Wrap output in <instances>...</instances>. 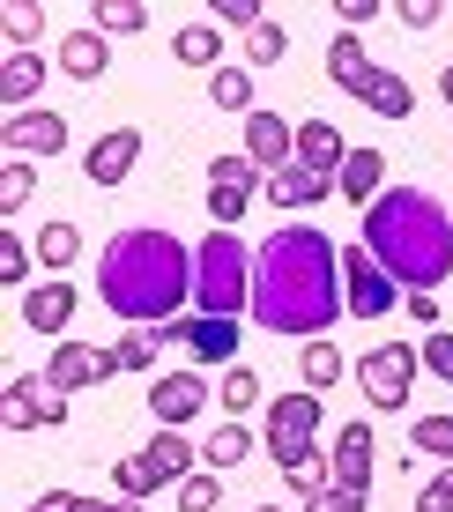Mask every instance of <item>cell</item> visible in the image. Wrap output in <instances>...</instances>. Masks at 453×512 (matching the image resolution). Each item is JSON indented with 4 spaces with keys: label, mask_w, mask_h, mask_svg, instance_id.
<instances>
[{
    "label": "cell",
    "mask_w": 453,
    "mask_h": 512,
    "mask_svg": "<svg viewBox=\"0 0 453 512\" xmlns=\"http://www.w3.org/2000/svg\"><path fill=\"white\" fill-rule=\"evenodd\" d=\"M335 15H342V30H364L379 15V0H335Z\"/></svg>",
    "instance_id": "ee69618b"
},
{
    "label": "cell",
    "mask_w": 453,
    "mask_h": 512,
    "mask_svg": "<svg viewBox=\"0 0 453 512\" xmlns=\"http://www.w3.org/2000/svg\"><path fill=\"white\" fill-rule=\"evenodd\" d=\"M416 349L409 342H379V349H364V364H357V386H364V401L372 409H409V386H416Z\"/></svg>",
    "instance_id": "8992f818"
},
{
    "label": "cell",
    "mask_w": 453,
    "mask_h": 512,
    "mask_svg": "<svg viewBox=\"0 0 453 512\" xmlns=\"http://www.w3.org/2000/svg\"><path fill=\"white\" fill-rule=\"evenodd\" d=\"M372 416H350L335 431V446H327V461H335V483H350V490H372Z\"/></svg>",
    "instance_id": "9a60e30c"
},
{
    "label": "cell",
    "mask_w": 453,
    "mask_h": 512,
    "mask_svg": "<svg viewBox=\"0 0 453 512\" xmlns=\"http://www.w3.org/2000/svg\"><path fill=\"white\" fill-rule=\"evenodd\" d=\"M142 461L164 475V483H186V475H194V438H186V431H156L142 446Z\"/></svg>",
    "instance_id": "d4e9b609"
},
{
    "label": "cell",
    "mask_w": 453,
    "mask_h": 512,
    "mask_svg": "<svg viewBox=\"0 0 453 512\" xmlns=\"http://www.w3.org/2000/svg\"><path fill=\"white\" fill-rule=\"evenodd\" d=\"M75 305H82L75 275H45V282H30V290H23V327H30V334H60V342H67Z\"/></svg>",
    "instance_id": "30bf717a"
},
{
    "label": "cell",
    "mask_w": 453,
    "mask_h": 512,
    "mask_svg": "<svg viewBox=\"0 0 453 512\" xmlns=\"http://www.w3.org/2000/svg\"><path fill=\"white\" fill-rule=\"evenodd\" d=\"M30 268H38V245H23L15 231H0V282H8V290H23Z\"/></svg>",
    "instance_id": "d590c367"
},
{
    "label": "cell",
    "mask_w": 453,
    "mask_h": 512,
    "mask_svg": "<svg viewBox=\"0 0 453 512\" xmlns=\"http://www.w3.org/2000/svg\"><path fill=\"white\" fill-rule=\"evenodd\" d=\"M372 505V490H350V483H327L320 498H305V512H364Z\"/></svg>",
    "instance_id": "60d3db41"
},
{
    "label": "cell",
    "mask_w": 453,
    "mask_h": 512,
    "mask_svg": "<svg viewBox=\"0 0 453 512\" xmlns=\"http://www.w3.org/2000/svg\"><path fill=\"white\" fill-rule=\"evenodd\" d=\"M260 453V431H246V423H216V431L201 438V461L216 468V475H231V468H246Z\"/></svg>",
    "instance_id": "ffe728a7"
},
{
    "label": "cell",
    "mask_w": 453,
    "mask_h": 512,
    "mask_svg": "<svg viewBox=\"0 0 453 512\" xmlns=\"http://www.w3.org/2000/svg\"><path fill=\"white\" fill-rule=\"evenodd\" d=\"M253 282H260V253H246L238 231H208L194 245V312L238 320V312H253Z\"/></svg>",
    "instance_id": "277c9868"
},
{
    "label": "cell",
    "mask_w": 453,
    "mask_h": 512,
    "mask_svg": "<svg viewBox=\"0 0 453 512\" xmlns=\"http://www.w3.org/2000/svg\"><path fill=\"white\" fill-rule=\"evenodd\" d=\"M260 416H268V423H260V446H268V461L283 468V475L320 453V416H327L320 394H305V386H298V394H275Z\"/></svg>",
    "instance_id": "5b68a950"
},
{
    "label": "cell",
    "mask_w": 453,
    "mask_h": 512,
    "mask_svg": "<svg viewBox=\"0 0 453 512\" xmlns=\"http://www.w3.org/2000/svg\"><path fill=\"white\" fill-rule=\"evenodd\" d=\"M208 401H216V386L201 379V364L149 379V416H156V431H186V416H201Z\"/></svg>",
    "instance_id": "ba28073f"
},
{
    "label": "cell",
    "mask_w": 453,
    "mask_h": 512,
    "mask_svg": "<svg viewBox=\"0 0 453 512\" xmlns=\"http://www.w3.org/2000/svg\"><path fill=\"white\" fill-rule=\"evenodd\" d=\"M52 149H67V119L60 112H15L8 119V156H52Z\"/></svg>",
    "instance_id": "d6986e66"
},
{
    "label": "cell",
    "mask_w": 453,
    "mask_h": 512,
    "mask_svg": "<svg viewBox=\"0 0 453 512\" xmlns=\"http://www.w3.org/2000/svg\"><path fill=\"white\" fill-rule=\"evenodd\" d=\"M364 104H372L379 119H409V112H416V90H409L402 75H379V90L364 97Z\"/></svg>",
    "instance_id": "8d00e7d4"
},
{
    "label": "cell",
    "mask_w": 453,
    "mask_h": 512,
    "mask_svg": "<svg viewBox=\"0 0 453 512\" xmlns=\"http://www.w3.org/2000/svg\"><path fill=\"white\" fill-rule=\"evenodd\" d=\"M342 305H350V320H379V312L402 305V282H394L372 253H364V238L342 245Z\"/></svg>",
    "instance_id": "52a82bcc"
},
{
    "label": "cell",
    "mask_w": 453,
    "mask_h": 512,
    "mask_svg": "<svg viewBox=\"0 0 453 512\" xmlns=\"http://www.w3.org/2000/svg\"><path fill=\"white\" fill-rule=\"evenodd\" d=\"M171 60H179V67H208V75H216V67H231V60H223V30H216V23H179Z\"/></svg>",
    "instance_id": "603a6c76"
},
{
    "label": "cell",
    "mask_w": 453,
    "mask_h": 512,
    "mask_svg": "<svg viewBox=\"0 0 453 512\" xmlns=\"http://www.w3.org/2000/svg\"><path fill=\"white\" fill-rule=\"evenodd\" d=\"M416 357H424V372H431V379H446V386H453V327L424 334V349H416Z\"/></svg>",
    "instance_id": "ab89813d"
},
{
    "label": "cell",
    "mask_w": 453,
    "mask_h": 512,
    "mask_svg": "<svg viewBox=\"0 0 453 512\" xmlns=\"http://www.w3.org/2000/svg\"><path fill=\"white\" fill-rule=\"evenodd\" d=\"M60 67H67V82H97L104 75V30H67Z\"/></svg>",
    "instance_id": "4316f807"
},
{
    "label": "cell",
    "mask_w": 453,
    "mask_h": 512,
    "mask_svg": "<svg viewBox=\"0 0 453 512\" xmlns=\"http://www.w3.org/2000/svg\"><path fill=\"white\" fill-rule=\"evenodd\" d=\"M409 446L431 453V461H453V416H416L409 423Z\"/></svg>",
    "instance_id": "e575fe53"
},
{
    "label": "cell",
    "mask_w": 453,
    "mask_h": 512,
    "mask_svg": "<svg viewBox=\"0 0 453 512\" xmlns=\"http://www.w3.org/2000/svg\"><path fill=\"white\" fill-rule=\"evenodd\" d=\"M142 164V127H104L82 156V179L90 186H127V171Z\"/></svg>",
    "instance_id": "7c38bea8"
},
{
    "label": "cell",
    "mask_w": 453,
    "mask_h": 512,
    "mask_svg": "<svg viewBox=\"0 0 453 512\" xmlns=\"http://www.w3.org/2000/svg\"><path fill=\"white\" fill-rule=\"evenodd\" d=\"M283 52H290V38H283V23H275V15H268V23H260L253 38H246V67H275V60H283Z\"/></svg>",
    "instance_id": "74e56055"
},
{
    "label": "cell",
    "mask_w": 453,
    "mask_h": 512,
    "mask_svg": "<svg viewBox=\"0 0 453 512\" xmlns=\"http://www.w3.org/2000/svg\"><path fill=\"white\" fill-rule=\"evenodd\" d=\"M246 156L260 171H290L298 164V127H290L283 112H253L246 119Z\"/></svg>",
    "instance_id": "2e32d148"
},
{
    "label": "cell",
    "mask_w": 453,
    "mask_h": 512,
    "mask_svg": "<svg viewBox=\"0 0 453 512\" xmlns=\"http://www.w3.org/2000/svg\"><path fill=\"white\" fill-rule=\"evenodd\" d=\"M364 253L402 282V297H439V282H453V216H446V201H431L424 186H387L364 208Z\"/></svg>",
    "instance_id": "3957f363"
},
{
    "label": "cell",
    "mask_w": 453,
    "mask_h": 512,
    "mask_svg": "<svg viewBox=\"0 0 453 512\" xmlns=\"http://www.w3.org/2000/svg\"><path fill=\"white\" fill-rule=\"evenodd\" d=\"M253 512H283V505H253Z\"/></svg>",
    "instance_id": "f907efd6"
},
{
    "label": "cell",
    "mask_w": 453,
    "mask_h": 512,
    "mask_svg": "<svg viewBox=\"0 0 453 512\" xmlns=\"http://www.w3.org/2000/svg\"><path fill=\"white\" fill-rule=\"evenodd\" d=\"M216 401H223L231 416H253V409H268V394H260V372H253V364H231V372L216 379Z\"/></svg>",
    "instance_id": "83f0119b"
},
{
    "label": "cell",
    "mask_w": 453,
    "mask_h": 512,
    "mask_svg": "<svg viewBox=\"0 0 453 512\" xmlns=\"http://www.w3.org/2000/svg\"><path fill=\"white\" fill-rule=\"evenodd\" d=\"M350 320L342 305V245L312 223H283L260 245V282H253V327L327 342V327Z\"/></svg>",
    "instance_id": "6da1fadb"
},
{
    "label": "cell",
    "mask_w": 453,
    "mask_h": 512,
    "mask_svg": "<svg viewBox=\"0 0 453 512\" xmlns=\"http://www.w3.org/2000/svg\"><path fill=\"white\" fill-rule=\"evenodd\" d=\"M446 475H453V468H446Z\"/></svg>",
    "instance_id": "816d5d0a"
},
{
    "label": "cell",
    "mask_w": 453,
    "mask_h": 512,
    "mask_svg": "<svg viewBox=\"0 0 453 512\" xmlns=\"http://www.w3.org/2000/svg\"><path fill=\"white\" fill-rule=\"evenodd\" d=\"M327 193H342V179H327V171H305V164H290V171H275V179H268V201L283 208V216H298V208H320Z\"/></svg>",
    "instance_id": "ac0fdd59"
},
{
    "label": "cell",
    "mask_w": 453,
    "mask_h": 512,
    "mask_svg": "<svg viewBox=\"0 0 453 512\" xmlns=\"http://www.w3.org/2000/svg\"><path fill=\"white\" fill-rule=\"evenodd\" d=\"M30 193H38V171H30V156H8V164H0V223H8L15 208L30 201Z\"/></svg>",
    "instance_id": "d6a6232c"
},
{
    "label": "cell",
    "mask_w": 453,
    "mask_h": 512,
    "mask_svg": "<svg viewBox=\"0 0 453 512\" xmlns=\"http://www.w3.org/2000/svg\"><path fill=\"white\" fill-rule=\"evenodd\" d=\"M416 512H453V475H431V483L416 490Z\"/></svg>",
    "instance_id": "b9f144b4"
},
{
    "label": "cell",
    "mask_w": 453,
    "mask_h": 512,
    "mask_svg": "<svg viewBox=\"0 0 453 512\" xmlns=\"http://www.w3.org/2000/svg\"><path fill=\"white\" fill-rule=\"evenodd\" d=\"M97 30H104V38H142L149 8H142V0H97Z\"/></svg>",
    "instance_id": "1f68e13d"
},
{
    "label": "cell",
    "mask_w": 453,
    "mask_h": 512,
    "mask_svg": "<svg viewBox=\"0 0 453 512\" xmlns=\"http://www.w3.org/2000/svg\"><path fill=\"white\" fill-rule=\"evenodd\" d=\"M97 297L119 312V327H164L194 297V253L171 231H119L97 253Z\"/></svg>",
    "instance_id": "7a4b0ae2"
},
{
    "label": "cell",
    "mask_w": 453,
    "mask_h": 512,
    "mask_svg": "<svg viewBox=\"0 0 453 512\" xmlns=\"http://www.w3.org/2000/svg\"><path fill=\"white\" fill-rule=\"evenodd\" d=\"M394 15H402L409 30H431V23H439V0H402V8H394Z\"/></svg>",
    "instance_id": "7bdbcfd3"
},
{
    "label": "cell",
    "mask_w": 453,
    "mask_h": 512,
    "mask_svg": "<svg viewBox=\"0 0 453 512\" xmlns=\"http://www.w3.org/2000/svg\"><path fill=\"white\" fill-rule=\"evenodd\" d=\"M379 193H387V156L379 149H350V164H342V201L372 208Z\"/></svg>",
    "instance_id": "7402d4cb"
},
{
    "label": "cell",
    "mask_w": 453,
    "mask_h": 512,
    "mask_svg": "<svg viewBox=\"0 0 453 512\" xmlns=\"http://www.w3.org/2000/svg\"><path fill=\"white\" fill-rule=\"evenodd\" d=\"M439 97H446V104H453V60H446V75H439Z\"/></svg>",
    "instance_id": "7dc6e473"
},
{
    "label": "cell",
    "mask_w": 453,
    "mask_h": 512,
    "mask_svg": "<svg viewBox=\"0 0 453 512\" xmlns=\"http://www.w3.org/2000/svg\"><path fill=\"white\" fill-rule=\"evenodd\" d=\"M208 104H216V112L253 119L260 112V104H253V67H216V75H208Z\"/></svg>",
    "instance_id": "484cf974"
},
{
    "label": "cell",
    "mask_w": 453,
    "mask_h": 512,
    "mask_svg": "<svg viewBox=\"0 0 453 512\" xmlns=\"http://www.w3.org/2000/svg\"><path fill=\"white\" fill-rule=\"evenodd\" d=\"M45 505H52V512H112V505H97V498H67V490H52Z\"/></svg>",
    "instance_id": "bcb514c9"
},
{
    "label": "cell",
    "mask_w": 453,
    "mask_h": 512,
    "mask_svg": "<svg viewBox=\"0 0 453 512\" xmlns=\"http://www.w3.org/2000/svg\"><path fill=\"white\" fill-rule=\"evenodd\" d=\"M45 75H52V60H38V52H8V60H0V104H8V119L15 112H38Z\"/></svg>",
    "instance_id": "e0dca14e"
},
{
    "label": "cell",
    "mask_w": 453,
    "mask_h": 512,
    "mask_svg": "<svg viewBox=\"0 0 453 512\" xmlns=\"http://www.w3.org/2000/svg\"><path fill=\"white\" fill-rule=\"evenodd\" d=\"M112 490H119L127 505H149L156 490H164V475H156V468L142 461V453H127V461H112Z\"/></svg>",
    "instance_id": "f1b7e54d"
},
{
    "label": "cell",
    "mask_w": 453,
    "mask_h": 512,
    "mask_svg": "<svg viewBox=\"0 0 453 512\" xmlns=\"http://www.w3.org/2000/svg\"><path fill=\"white\" fill-rule=\"evenodd\" d=\"M30 245H38V268H45V275H75V260H82V231H75L67 216H52Z\"/></svg>",
    "instance_id": "cb8c5ba5"
},
{
    "label": "cell",
    "mask_w": 453,
    "mask_h": 512,
    "mask_svg": "<svg viewBox=\"0 0 453 512\" xmlns=\"http://www.w3.org/2000/svg\"><path fill=\"white\" fill-rule=\"evenodd\" d=\"M223 505V475H186L179 483V512H216Z\"/></svg>",
    "instance_id": "f35d334b"
},
{
    "label": "cell",
    "mask_w": 453,
    "mask_h": 512,
    "mask_svg": "<svg viewBox=\"0 0 453 512\" xmlns=\"http://www.w3.org/2000/svg\"><path fill=\"white\" fill-rule=\"evenodd\" d=\"M0 416H8V431H45V423H67V394H52L45 372L8 379V394H0Z\"/></svg>",
    "instance_id": "8fae6325"
},
{
    "label": "cell",
    "mask_w": 453,
    "mask_h": 512,
    "mask_svg": "<svg viewBox=\"0 0 453 512\" xmlns=\"http://www.w3.org/2000/svg\"><path fill=\"white\" fill-rule=\"evenodd\" d=\"M298 372H305V394H327L350 364H342V349L335 342H305V357H298Z\"/></svg>",
    "instance_id": "f546056e"
},
{
    "label": "cell",
    "mask_w": 453,
    "mask_h": 512,
    "mask_svg": "<svg viewBox=\"0 0 453 512\" xmlns=\"http://www.w3.org/2000/svg\"><path fill=\"white\" fill-rule=\"evenodd\" d=\"M156 334V349H186V312H179V320H164V327H149Z\"/></svg>",
    "instance_id": "f6af8a7d"
},
{
    "label": "cell",
    "mask_w": 453,
    "mask_h": 512,
    "mask_svg": "<svg viewBox=\"0 0 453 512\" xmlns=\"http://www.w3.org/2000/svg\"><path fill=\"white\" fill-rule=\"evenodd\" d=\"M112 512H142V505H127V498H119V505H112Z\"/></svg>",
    "instance_id": "c3c4849f"
},
{
    "label": "cell",
    "mask_w": 453,
    "mask_h": 512,
    "mask_svg": "<svg viewBox=\"0 0 453 512\" xmlns=\"http://www.w3.org/2000/svg\"><path fill=\"white\" fill-rule=\"evenodd\" d=\"M149 364H156V334H149V327H119L112 372H149Z\"/></svg>",
    "instance_id": "836d02e7"
},
{
    "label": "cell",
    "mask_w": 453,
    "mask_h": 512,
    "mask_svg": "<svg viewBox=\"0 0 453 512\" xmlns=\"http://www.w3.org/2000/svg\"><path fill=\"white\" fill-rule=\"evenodd\" d=\"M23 512H52V505H45V498H38V505H23Z\"/></svg>",
    "instance_id": "681fc988"
},
{
    "label": "cell",
    "mask_w": 453,
    "mask_h": 512,
    "mask_svg": "<svg viewBox=\"0 0 453 512\" xmlns=\"http://www.w3.org/2000/svg\"><path fill=\"white\" fill-rule=\"evenodd\" d=\"M298 164H305V171H327V179H342L350 149H342V134L327 127V119H305V127H298Z\"/></svg>",
    "instance_id": "44dd1931"
},
{
    "label": "cell",
    "mask_w": 453,
    "mask_h": 512,
    "mask_svg": "<svg viewBox=\"0 0 453 512\" xmlns=\"http://www.w3.org/2000/svg\"><path fill=\"white\" fill-rule=\"evenodd\" d=\"M238 320H208V312H186V357L201 364V372H231L238 364Z\"/></svg>",
    "instance_id": "5bb4252c"
},
{
    "label": "cell",
    "mask_w": 453,
    "mask_h": 512,
    "mask_svg": "<svg viewBox=\"0 0 453 512\" xmlns=\"http://www.w3.org/2000/svg\"><path fill=\"white\" fill-rule=\"evenodd\" d=\"M104 379H119L112 372V349H97V342H52V357H45V386L52 394H82V386H104Z\"/></svg>",
    "instance_id": "9c48e42d"
},
{
    "label": "cell",
    "mask_w": 453,
    "mask_h": 512,
    "mask_svg": "<svg viewBox=\"0 0 453 512\" xmlns=\"http://www.w3.org/2000/svg\"><path fill=\"white\" fill-rule=\"evenodd\" d=\"M38 30H45V8H38V0H8V8H0V38H8L15 52L38 45Z\"/></svg>",
    "instance_id": "4dcf8cb0"
},
{
    "label": "cell",
    "mask_w": 453,
    "mask_h": 512,
    "mask_svg": "<svg viewBox=\"0 0 453 512\" xmlns=\"http://www.w3.org/2000/svg\"><path fill=\"white\" fill-rule=\"evenodd\" d=\"M379 75H387V67L364 52L357 30H335V45H327V82H335L342 97H372V90H379Z\"/></svg>",
    "instance_id": "4fadbf2b"
}]
</instances>
